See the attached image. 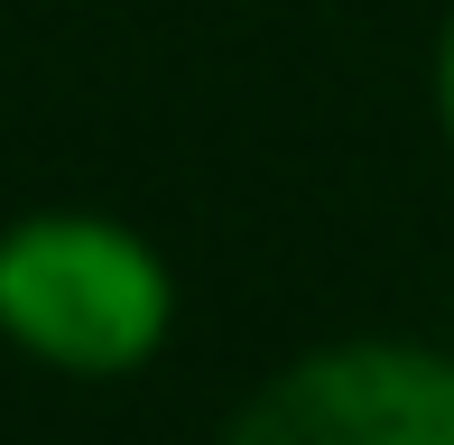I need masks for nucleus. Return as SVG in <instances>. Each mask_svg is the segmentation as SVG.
Here are the masks:
<instances>
[{
	"label": "nucleus",
	"mask_w": 454,
	"mask_h": 445,
	"mask_svg": "<svg viewBox=\"0 0 454 445\" xmlns=\"http://www.w3.org/2000/svg\"><path fill=\"white\" fill-rule=\"evenodd\" d=\"M427 93H436V130L454 149V0H445V28H436V66H427Z\"/></svg>",
	"instance_id": "7ed1b4c3"
},
{
	"label": "nucleus",
	"mask_w": 454,
	"mask_h": 445,
	"mask_svg": "<svg viewBox=\"0 0 454 445\" xmlns=\"http://www.w3.org/2000/svg\"><path fill=\"white\" fill-rule=\"evenodd\" d=\"M214 445H454V353L418 334H334L260 371Z\"/></svg>",
	"instance_id": "f03ea898"
},
{
	"label": "nucleus",
	"mask_w": 454,
	"mask_h": 445,
	"mask_svg": "<svg viewBox=\"0 0 454 445\" xmlns=\"http://www.w3.org/2000/svg\"><path fill=\"white\" fill-rule=\"evenodd\" d=\"M0 343L56 380H130L176 343V269L139 222L37 205L0 222Z\"/></svg>",
	"instance_id": "f257e3e1"
}]
</instances>
